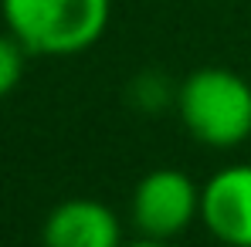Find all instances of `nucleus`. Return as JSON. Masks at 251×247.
Returning <instances> with one entry per match:
<instances>
[{"label":"nucleus","instance_id":"1","mask_svg":"<svg viewBox=\"0 0 251 247\" xmlns=\"http://www.w3.org/2000/svg\"><path fill=\"white\" fill-rule=\"evenodd\" d=\"M0 14L27 54L72 58L102 41L112 0H0Z\"/></svg>","mask_w":251,"mask_h":247},{"label":"nucleus","instance_id":"2","mask_svg":"<svg viewBox=\"0 0 251 247\" xmlns=\"http://www.w3.org/2000/svg\"><path fill=\"white\" fill-rule=\"evenodd\" d=\"M180 125L207 149H238L251 139V85L231 68L207 65L176 85Z\"/></svg>","mask_w":251,"mask_h":247},{"label":"nucleus","instance_id":"3","mask_svg":"<svg viewBox=\"0 0 251 247\" xmlns=\"http://www.w3.org/2000/svg\"><path fill=\"white\" fill-rule=\"evenodd\" d=\"M129 217L139 237L173 241L201 220V186L183 169H150L132 190Z\"/></svg>","mask_w":251,"mask_h":247},{"label":"nucleus","instance_id":"4","mask_svg":"<svg viewBox=\"0 0 251 247\" xmlns=\"http://www.w3.org/2000/svg\"><path fill=\"white\" fill-rule=\"evenodd\" d=\"M201 224L224 247H251V163L221 166L201 186Z\"/></svg>","mask_w":251,"mask_h":247},{"label":"nucleus","instance_id":"5","mask_svg":"<svg viewBox=\"0 0 251 247\" xmlns=\"http://www.w3.org/2000/svg\"><path fill=\"white\" fill-rule=\"evenodd\" d=\"M44 247H123V224L112 206L92 197L61 200L41 227Z\"/></svg>","mask_w":251,"mask_h":247},{"label":"nucleus","instance_id":"6","mask_svg":"<svg viewBox=\"0 0 251 247\" xmlns=\"http://www.w3.org/2000/svg\"><path fill=\"white\" fill-rule=\"evenodd\" d=\"M24 61H27L24 44L17 41L10 31H0V98H7L21 85V78H24Z\"/></svg>","mask_w":251,"mask_h":247},{"label":"nucleus","instance_id":"7","mask_svg":"<svg viewBox=\"0 0 251 247\" xmlns=\"http://www.w3.org/2000/svg\"><path fill=\"white\" fill-rule=\"evenodd\" d=\"M132 98L139 112H160L163 105H170V98H176V88H170L160 75H139L132 82Z\"/></svg>","mask_w":251,"mask_h":247},{"label":"nucleus","instance_id":"8","mask_svg":"<svg viewBox=\"0 0 251 247\" xmlns=\"http://www.w3.org/2000/svg\"><path fill=\"white\" fill-rule=\"evenodd\" d=\"M123 247H173V244H170V241H153V237H139V241L123 244Z\"/></svg>","mask_w":251,"mask_h":247}]
</instances>
